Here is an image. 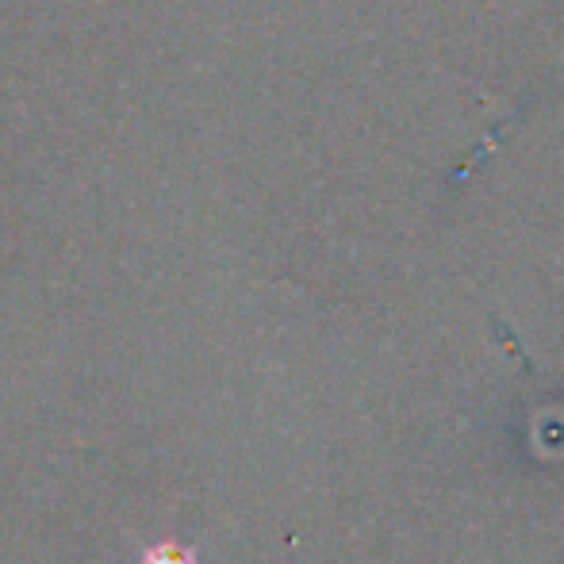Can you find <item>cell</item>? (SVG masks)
Segmentation results:
<instances>
[{
  "label": "cell",
  "instance_id": "6da1fadb",
  "mask_svg": "<svg viewBox=\"0 0 564 564\" xmlns=\"http://www.w3.org/2000/svg\"><path fill=\"white\" fill-rule=\"evenodd\" d=\"M139 564H200L193 550H181L177 542H158L150 550H142Z\"/></svg>",
  "mask_w": 564,
  "mask_h": 564
}]
</instances>
